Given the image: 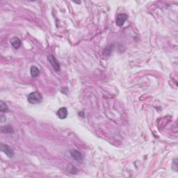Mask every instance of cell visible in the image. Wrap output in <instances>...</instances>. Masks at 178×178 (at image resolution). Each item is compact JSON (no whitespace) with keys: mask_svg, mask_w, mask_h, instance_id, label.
<instances>
[{"mask_svg":"<svg viewBox=\"0 0 178 178\" xmlns=\"http://www.w3.org/2000/svg\"><path fill=\"white\" fill-rule=\"evenodd\" d=\"M128 15H126V14L124 13H121L118 14L117 16V18H116V25H118V26L121 27L123 26V25H124V23L125 22V21L128 20Z\"/></svg>","mask_w":178,"mask_h":178,"instance_id":"4","label":"cell"},{"mask_svg":"<svg viewBox=\"0 0 178 178\" xmlns=\"http://www.w3.org/2000/svg\"><path fill=\"white\" fill-rule=\"evenodd\" d=\"M11 43L12 46L14 48L18 49L21 45V41L18 37H13L11 40Z\"/></svg>","mask_w":178,"mask_h":178,"instance_id":"7","label":"cell"},{"mask_svg":"<svg viewBox=\"0 0 178 178\" xmlns=\"http://www.w3.org/2000/svg\"><path fill=\"white\" fill-rule=\"evenodd\" d=\"M27 100L31 104H39L43 100V97L39 92H33L31 93L27 97Z\"/></svg>","mask_w":178,"mask_h":178,"instance_id":"1","label":"cell"},{"mask_svg":"<svg viewBox=\"0 0 178 178\" xmlns=\"http://www.w3.org/2000/svg\"><path fill=\"white\" fill-rule=\"evenodd\" d=\"M31 72V75H32V77L36 78L39 76L40 74V70H39V68L36 66H32L30 70Z\"/></svg>","mask_w":178,"mask_h":178,"instance_id":"9","label":"cell"},{"mask_svg":"<svg viewBox=\"0 0 178 178\" xmlns=\"http://www.w3.org/2000/svg\"><path fill=\"white\" fill-rule=\"evenodd\" d=\"M48 59L49 61V62L51 63V65H52L53 68L56 71H59L60 70V65L59 63H58V61H57V59H55V57H54V55L51 54V55H49L48 57Z\"/></svg>","mask_w":178,"mask_h":178,"instance_id":"3","label":"cell"},{"mask_svg":"<svg viewBox=\"0 0 178 178\" xmlns=\"http://www.w3.org/2000/svg\"><path fill=\"white\" fill-rule=\"evenodd\" d=\"M0 149L4 153H5L9 158H12L14 156V150L11 147L6 144H1Z\"/></svg>","mask_w":178,"mask_h":178,"instance_id":"2","label":"cell"},{"mask_svg":"<svg viewBox=\"0 0 178 178\" xmlns=\"http://www.w3.org/2000/svg\"><path fill=\"white\" fill-rule=\"evenodd\" d=\"M8 107H7L6 103L1 102V103H0V110H1V111L5 112L6 111H8Z\"/></svg>","mask_w":178,"mask_h":178,"instance_id":"10","label":"cell"},{"mask_svg":"<svg viewBox=\"0 0 178 178\" xmlns=\"http://www.w3.org/2000/svg\"><path fill=\"white\" fill-rule=\"evenodd\" d=\"M70 153L71 154V157L73 158L74 160L77 161H81L83 160V155L80 152L77 150H71L70 151Z\"/></svg>","mask_w":178,"mask_h":178,"instance_id":"5","label":"cell"},{"mask_svg":"<svg viewBox=\"0 0 178 178\" xmlns=\"http://www.w3.org/2000/svg\"><path fill=\"white\" fill-rule=\"evenodd\" d=\"M68 110L65 107H62L59 109L57 111V116L60 119H65L68 116Z\"/></svg>","mask_w":178,"mask_h":178,"instance_id":"6","label":"cell"},{"mask_svg":"<svg viewBox=\"0 0 178 178\" xmlns=\"http://www.w3.org/2000/svg\"><path fill=\"white\" fill-rule=\"evenodd\" d=\"M1 132L4 134H13L14 131L13 130L12 127L10 126V125H5V126H3L1 129Z\"/></svg>","mask_w":178,"mask_h":178,"instance_id":"8","label":"cell"}]
</instances>
